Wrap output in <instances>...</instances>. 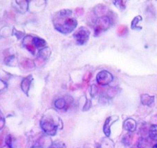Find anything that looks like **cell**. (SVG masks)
<instances>
[{
    "label": "cell",
    "instance_id": "cell-4",
    "mask_svg": "<svg viewBox=\"0 0 157 148\" xmlns=\"http://www.w3.org/2000/svg\"><path fill=\"white\" fill-rule=\"evenodd\" d=\"M110 24L109 19L107 16L101 17L96 21V27L95 29V34L96 35L99 34L100 33L102 32L105 30L108 29Z\"/></svg>",
    "mask_w": 157,
    "mask_h": 148
},
{
    "label": "cell",
    "instance_id": "cell-13",
    "mask_svg": "<svg viewBox=\"0 0 157 148\" xmlns=\"http://www.w3.org/2000/svg\"><path fill=\"white\" fill-rule=\"evenodd\" d=\"M142 20L141 18H140V16H137V17L134 19V20L132 21V29H136V24L139 23V22Z\"/></svg>",
    "mask_w": 157,
    "mask_h": 148
},
{
    "label": "cell",
    "instance_id": "cell-10",
    "mask_svg": "<svg viewBox=\"0 0 157 148\" xmlns=\"http://www.w3.org/2000/svg\"><path fill=\"white\" fill-rule=\"evenodd\" d=\"M31 41L35 47H41L44 46L46 44V42L44 40L40 39L38 38H33Z\"/></svg>",
    "mask_w": 157,
    "mask_h": 148
},
{
    "label": "cell",
    "instance_id": "cell-16",
    "mask_svg": "<svg viewBox=\"0 0 157 148\" xmlns=\"http://www.w3.org/2000/svg\"><path fill=\"white\" fill-rule=\"evenodd\" d=\"M153 148H157V144H156L155 145H154V146L153 147Z\"/></svg>",
    "mask_w": 157,
    "mask_h": 148
},
{
    "label": "cell",
    "instance_id": "cell-6",
    "mask_svg": "<svg viewBox=\"0 0 157 148\" xmlns=\"http://www.w3.org/2000/svg\"><path fill=\"white\" fill-rule=\"evenodd\" d=\"M118 120V117L117 116H110L108 117L105 121V123L104 125L103 131L105 134V135L107 136H109L110 135V127L113 123H114L116 121H117Z\"/></svg>",
    "mask_w": 157,
    "mask_h": 148
},
{
    "label": "cell",
    "instance_id": "cell-9",
    "mask_svg": "<svg viewBox=\"0 0 157 148\" xmlns=\"http://www.w3.org/2000/svg\"><path fill=\"white\" fill-rule=\"evenodd\" d=\"M31 76H29L26 79H24L22 83H21V88H22L23 91L28 94V91L30 88V85H31Z\"/></svg>",
    "mask_w": 157,
    "mask_h": 148
},
{
    "label": "cell",
    "instance_id": "cell-15",
    "mask_svg": "<svg viewBox=\"0 0 157 148\" xmlns=\"http://www.w3.org/2000/svg\"><path fill=\"white\" fill-rule=\"evenodd\" d=\"M63 146L64 144L58 142V143H55L53 145H51V147L50 148H63Z\"/></svg>",
    "mask_w": 157,
    "mask_h": 148
},
{
    "label": "cell",
    "instance_id": "cell-1",
    "mask_svg": "<svg viewBox=\"0 0 157 148\" xmlns=\"http://www.w3.org/2000/svg\"><path fill=\"white\" fill-rule=\"evenodd\" d=\"M71 11L63 10L59 11L53 18V24L56 29L63 34L71 32L77 26V22L71 17Z\"/></svg>",
    "mask_w": 157,
    "mask_h": 148
},
{
    "label": "cell",
    "instance_id": "cell-7",
    "mask_svg": "<svg viewBox=\"0 0 157 148\" xmlns=\"http://www.w3.org/2000/svg\"><path fill=\"white\" fill-rule=\"evenodd\" d=\"M124 128L126 130H128V131H130V132H132V131H134L135 130H136V123L135 122V120L133 119H128L126 120L124 122Z\"/></svg>",
    "mask_w": 157,
    "mask_h": 148
},
{
    "label": "cell",
    "instance_id": "cell-8",
    "mask_svg": "<svg viewBox=\"0 0 157 148\" xmlns=\"http://www.w3.org/2000/svg\"><path fill=\"white\" fill-rule=\"evenodd\" d=\"M140 100L143 105L151 106L154 103V96H150L147 94H143L140 96Z\"/></svg>",
    "mask_w": 157,
    "mask_h": 148
},
{
    "label": "cell",
    "instance_id": "cell-2",
    "mask_svg": "<svg viewBox=\"0 0 157 148\" xmlns=\"http://www.w3.org/2000/svg\"><path fill=\"white\" fill-rule=\"evenodd\" d=\"M40 125L45 133L51 136L55 135L58 128V125L56 124L51 116L43 117Z\"/></svg>",
    "mask_w": 157,
    "mask_h": 148
},
{
    "label": "cell",
    "instance_id": "cell-5",
    "mask_svg": "<svg viewBox=\"0 0 157 148\" xmlns=\"http://www.w3.org/2000/svg\"><path fill=\"white\" fill-rule=\"evenodd\" d=\"M96 81L101 85H107L113 81V76L107 71H101L96 76Z\"/></svg>",
    "mask_w": 157,
    "mask_h": 148
},
{
    "label": "cell",
    "instance_id": "cell-11",
    "mask_svg": "<svg viewBox=\"0 0 157 148\" xmlns=\"http://www.w3.org/2000/svg\"><path fill=\"white\" fill-rule=\"evenodd\" d=\"M150 137L154 141H157V125H153L151 126L150 130Z\"/></svg>",
    "mask_w": 157,
    "mask_h": 148
},
{
    "label": "cell",
    "instance_id": "cell-3",
    "mask_svg": "<svg viewBox=\"0 0 157 148\" xmlns=\"http://www.w3.org/2000/svg\"><path fill=\"white\" fill-rule=\"evenodd\" d=\"M89 34H90V33L87 29L85 28V27H81L75 32L74 36L78 45H82L88 40Z\"/></svg>",
    "mask_w": 157,
    "mask_h": 148
},
{
    "label": "cell",
    "instance_id": "cell-12",
    "mask_svg": "<svg viewBox=\"0 0 157 148\" xmlns=\"http://www.w3.org/2000/svg\"><path fill=\"white\" fill-rule=\"evenodd\" d=\"M55 105L56 106V108H58L59 109H62L66 106V102L63 99H59V100H56V102H55Z\"/></svg>",
    "mask_w": 157,
    "mask_h": 148
},
{
    "label": "cell",
    "instance_id": "cell-14",
    "mask_svg": "<svg viewBox=\"0 0 157 148\" xmlns=\"http://www.w3.org/2000/svg\"><path fill=\"white\" fill-rule=\"evenodd\" d=\"M4 117L3 114L1 111H0V130L4 127Z\"/></svg>",
    "mask_w": 157,
    "mask_h": 148
}]
</instances>
